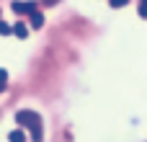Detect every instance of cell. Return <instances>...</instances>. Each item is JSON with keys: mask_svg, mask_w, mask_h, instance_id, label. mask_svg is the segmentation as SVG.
<instances>
[{"mask_svg": "<svg viewBox=\"0 0 147 142\" xmlns=\"http://www.w3.org/2000/svg\"><path fill=\"white\" fill-rule=\"evenodd\" d=\"M16 122H18L21 127H28V129L41 127V119H39L36 111H18V114H16Z\"/></svg>", "mask_w": 147, "mask_h": 142, "instance_id": "cell-1", "label": "cell"}, {"mask_svg": "<svg viewBox=\"0 0 147 142\" xmlns=\"http://www.w3.org/2000/svg\"><path fill=\"white\" fill-rule=\"evenodd\" d=\"M10 8H13V13H18V16H23V13L31 16V13L36 10V3H34V0H13Z\"/></svg>", "mask_w": 147, "mask_h": 142, "instance_id": "cell-2", "label": "cell"}, {"mask_svg": "<svg viewBox=\"0 0 147 142\" xmlns=\"http://www.w3.org/2000/svg\"><path fill=\"white\" fill-rule=\"evenodd\" d=\"M28 18H31V26H34V28H41V26H44V16H41L39 10H34Z\"/></svg>", "mask_w": 147, "mask_h": 142, "instance_id": "cell-3", "label": "cell"}, {"mask_svg": "<svg viewBox=\"0 0 147 142\" xmlns=\"http://www.w3.org/2000/svg\"><path fill=\"white\" fill-rule=\"evenodd\" d=\"M13 34H16L18 39H26V36H28V28H26V23H16V26H13Z\"/></svg>", "mask_w": 147, "mask_h": 142, "instance_id": "cell-4", "label": "cell"}, {"mask_svg": "<svg viewBox=\"0 0 147 142\" xmlns=\"http://www.w3.org/2000/svg\"><path fill=\"white\" fill-rule=\"evenodd\" d=\"M8 140H10V142H23V140H26V135H23L21 129H13V132L8 135Z\"/></svg>", "mask_w": 147, "mask_h": 142, "instance_id": "cell-5", "label": "cell"}, {"mask_svg": "<svg viewBox=\"0 0 147 142\" xmlns=\"http://www.w3.org/2000/svg\"><path fill=\"white\" fill-rule=\"evenodd\" d=\"M140 18H147V0H140V8H137Z\"/></svg>", "mask_w": 147, "mask_h": 142, "instance_id": "cell-6", "label": "cell"}, {"mask_svg": "<svg viewBox=\"0 0 147 142\" xmlns=\"http://www.w3.org/2000/svg\"><path fill=\"white\" fill-rule=\"evenodd\" d=\"M0 34H3V36H5V34H13V28H10L5 21H0Z\"/></svg>", "mask_w": 147, "mask_h": 142, "instance_id": "cell-7", "label": "cell"}, {"mask_svg": "<svg viewBox=\"0 0 147 142\" xmlns=\"http://www.w3.org/2000/svg\"><path fill=\"white\" fill-rule=\"evenodd\" d=\"M109 3H111V8H124L129 0H109Z\"/></svg>", "mask_w": 147, "mask_h": 142, "instance_id": "cell-8", "label": "cell"}, {"mask_svg": "<svg viewBox=\"0 0 147 142\" xmlns=\"http://www.w3.org/2000/svg\"><path fill=\"white\" fill-rule=\"evenodd\" d=\"M5 80H8V72H5V70H0V83L5 85Z\"/></svg>", "mask_w": 147, "mask_h": 142, "instance_id": "cell-9", "label": "cell"}, {"mask_svg": "<svg viewBox=\"0 0 147 142\" xmlns=\"http://www.w3.org/2000/svg\"><path fill=\"white\" fill-rule=\"evenodd\" d=\"M41 3H44V5H57L59 0H41Z\"/></svg>", "mask_w": 147, "mask_h": 142, "instance_id": "cell-10", "label": "cell"}]
</instances>
